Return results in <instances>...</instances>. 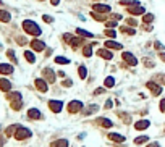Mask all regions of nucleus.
<instances>
[{"label": "nucleus", "mask_w": 165, "mask_h": 147, "mask_svg": "<svg viewBox=\"0 0 165 147\" xmlns=\"http://www.w3.org/2000/svg\"><path fill=\"white\" fill-rule=\"evenodd\" d=\"M63 40L68 42V44H70V42L73 40V36H71V34H63Z\"/></svg>", "instance_id": "nucleus-44"}, {"label": "nucleus", "mask_w": 165, "mask_h": 147, "mask_svg": "<svg viewBox=\"0 0 165 147\" xmlns=\"http://www.w3.org/2000/svg\"><path fill=\"white\" fill-rule=\"evenodd\" d=\"M117 24H118V21H117V19L105 21V26H107V27H112V29H115V27H117Z\"/></svg>", "instance_id": "nucleus-38"}, {"label": "nucleus", "mask_w": 165, "mask_h": 147, "mask_svg": "<svg viewBox=\"0 0 165 147\" xmlns=\"http://www.w3.org/2000/svg\"><path fill=\"white\" fill-rule=\"evenodd\" d=\"M154 19H155V16L152 15V13H144V15H142V23H144V24L154 23Z\"/></svg>", "instance_id": "nucleus-25"}, {"label": "nucleus", "mask_w": 165, "mask_h": 147, "mask_svg": "<svg viewBox=\"0 0 165 147\" xmlns=\"http://www.w3.org/2000/svg\"><path fill=\"white\" fill-rule=\"evenodd\" d=\"M83 44H84V39H81V36L80 37H73V40L70 42V45L73 47V50H76V47H80Z\"/></svg>", "instance_id": "nucleus-23"}, {"label": "nucleus", "mask_w": 165, "mask_h": 147, "mask_svg": "<svg viewBox=\"0 0 165 147\" xmlns=\"http://www.w3.org/2000/svg\"><path fill=\"white\" fill-rule=\"evenodd\" d=\"M147 141H149V137H147V136H139V137H136V139H134V144H138V145H139V144H144V142H147Z\"/></svg>", "instance_id": "nucleus-37"}, {"label": "nucleus", "mask_w": 165, "mask_h": 147, "mask_svg": "<svg viewBox=\"0 0 165 147\" xmlns=\"http://www.w3.org/2000/svg\"><path fill=\"white\" fill-rule=\"evenodd\" d=\"M104 45H105V48H110V50H121L123 48V45L117 40H107Z\"/></svg>", "instance_id": "nucleus-13"}, {"label": "nucleus", "mask_w": 165, "mask_h": 147, "mask_svg": "<svg viewBox=\"0 0 165 147\" xmlns=\"http://www.w3.org/2000/svg\"><path fill=\"white\" fill-rule=\"evenodd\" d=\"M83 108H84V105L81 100H71L67 107V110L70 113H80V111H83Z\"/></svg>", "instance_id": "nucleus-3"}, {"label": "nucleus", "mask_w": 165, "mask_h": 147, "mask_svg": "<svg viewBox=\"0 0 165 147\" xmlns=\"http://www.w3.org/2000/svg\"><path fill=\"white\" fill-rule=\"evenodd\" d=\"M97 57L104 58V60H112L113 53L110 52V48H99V50H97Z\"/></svg>", "instance_id": "nucleus-11"}, {"label": "nucleus", "mask_w": 165, "mask_h": 147, "mask_svg": "<svg viewBox=\"0 0 165 147\" xmlns=\"http://www.w3.org/2000/svg\"><path fill=\"white\" fill-rule=\"evenodd\" d=\"M92 11H97V13H102V15H105V13L110 11V5H105V3H96L92 5Z\"/></svg>", "instance_id": "nucleus-10"}, {"label": "nucleus", "mask_w": 165, "mask_h": 147, "mask_svg": "<svg viewBox=\"0 0 165 147\" xmlns=\"http://www.w3.org/2000/svg\"><path fill=\"white\" fill-rule=\"evenodd\" d=\"M7 55H8V57L11 58V61H13V63H16V58H15V52H13V50H7Z\"/></svg>", "instance_id": "nucleus-42"}, {"label": "nucleus", "mask_w": 165, "mask_h": 147, "mask_svg": "<svg viewBox=\"0 0 165 147\" xmlns=\"http://www.w3.org/2000/svg\"><path fill=\"white\" fill-rule=\"evenodd\" d=\"M154 81H155V82L159 81L160 84H165V74H155V76H154Z\"/></svg>", "instance_id": "nucleus-40"}, {"label": "nucleus", "mask_w": 165, "mask_h": 147, "mask_svg": "<svg viewBox=\"0 0 165 147\" xmlns=\"http://www.w3.org/2000/svg\"><path fill=\"white\" fill-rule=\"evenodd\" d=\"M120 31L125 32L126 36H134V34H136V29H134V27H131V26H121Z\"/></svg>", "instance_id": "nucleus-24"}, {"label": "nucleus", "mask_w": 165, "mask_h": 147, "mask_svg": "<svg viewBox=\"0 0 165 147\" xmlns=\"http://www.w3.org/2000/svg\"><path fill=\"white\" fill-rule=\"evenodd\" d=\"M154 47L157 48V50H163V45H162V42H159V40H155V42H154Z\"/></svg>", "instance_id": "nucleus-45"}, {"label": "nucleus", "mask_w": 165, "mask_h": 147, "mask_svg": "<svg viewBox=\"0 0 165 147\" xmlns=\"http://www.w3.org/2000/svg\"><path fill=\"white\" fill-rule=\"evenodd\" d=\"M78 74H80L81 79H86V76H88V69H86L84 65H80V68H78Z\"/></svg>", "instance_id": "nucleus-28"}, {"label": "nucleus", "mask_w": 165, "mask_h": 147, "mask_svg": "<svg viewBox=\"0 0 165 147\" xmlns=\"http://www.w3.org/2000/svg\"><path fill=\"white\" fill-rule=\"evenodd\" d=\"M42 76H44V79L50 84L55 82V71L52 68H44V71H42Z\"/></svg>", "instance_id": "nucleus-8"}, {"label": "nucleus", "mask_w": 165, "mask_h": 147, "mask_svg": "<svg viewBox=\"0 0 165 147\" xmlns=\"http://www.w3.org/2000/svg\"><path fill=\"white\" fill-rule=\"evenodd\" d=\"M55 63H59V65H68L70 60L67 57H55Z\"/></svg>", "instance_id": "nucleus-35"}, {"label": "nucleus", "mask_w": 165, "mask_h": 147, "mask_svg": "<svg viewBox=\"0 0 165 147\" xmlns=\"http://www.w3.org/2000/svg\"><path fill=\"white\" fill-rule=\"evenodd\" d=\"M83 55H84V57H91V55H92V45L89 44V45H84V48H83Z\"/></svg>", "instance_id": "nucleus-32"}, {"label": "nucleus", "mask_w": 165, "mask_h": 147, "mask_svg": "<svg viewBox=\"0 0 165 147\" xmlns=\"http://www.w3.org/2000/svg\"><path fill=\"white\" fill-rule=\"evenodd\" d=\"M0 73L2 74H11L13 73V66L8 63H0Z\"/></svg>", "instance_id": "nucleus-17"}, {"label": "nucleus", "mask_w": 165, "mask_h": 147, "mask_svg": "<svg viewBox=\"0 0 165 147\" xmlns=\"http://www.w3.org/2000/svg\"><path fill=\"white\" fill-rule=\"evenodd\" d=\"M126 10H128V13H130V15H134V16H136V15H144V13H146L144 6H141V3L126 6Z\"/></svg>", "instance_id": "nucleus-6"}, {"label": "nucleus", "mask_w": 165, "mask_h": 147, "mask_svg": "<svg viewBox=\"0 0 165 147\" xmlns=\"http://www.w3.org/2000/svg\"><path fill=\"white\" fill-rule=\"evenodd\" d=\"M126 24H130L131 27H134L136 24H138V21H136L134 18H128V19H126Z\"/></svg>", "instance_id": "nucleus-41"}, {"label": "nucleus", "mask_w": 165, "mask_h": 147, "mask_svg": "<svg viewBox=\"0 0 165 147\" xmlns=\"http://www.w3.org/2000/svg\"><path fill=\"white\" fill-rule=\"evenodd\" d=\"M41 2H44V0H41Z\"/></svg>", "instance_id": "nucleus-56"}, {"label": "nucleus", "mask_w": 165, "mask_h": 147, "mask_svg": "<svg viewBox=\"0 0 165 147\" xmlns=\"http://www.w3.org/2000/svg\"><path fill=\"white\" fill-rule=\"evenodd\" d=\"M23 29H24L26 34H31V36H36V37H39L42 34V29L39 27V24L34 23L33 19H24L23 21Z\"/></svg>", "instance_id": "nucleus-1"}, {"label": "nucleus", "mask_w": 165, "mask_h": 147, "mask_svg": "<svg viewBox=\"0 0 165 147\" xmlns=\"http://www.w3.org/2000/svg\"><path fill=\"white\" fill-rule=\"evenodd\" d=\"M147 147H160V145H159V144H157V142H150V144H149Z\"/></svg>", "instance_id": "nucleus-54"}, {"label": "nucleus", "mask_w": 165, "mask_h": 147, "mask_svg": "<svg viewBox=\"0 0 165 147\" xmlns=\"http://www.w3.org/2000/svg\"><path fill=\"white\" fill-rule=\"evenodd\" d=\"M104 92H105L104 87H97V89L94 90V95H100V94H104Z\"/></svg>", "instance_id": "nucleus-47"}, {"label": "nucleus", "mask_w": 165, "mask_h": 147, "mask_svg": "<svg viewBox=\"0 0 165 147\" xmlns=\"http://www.w3.org/2000/svg\"><path fill=\"white\" fill-rule=\"evenodd\" d=\"M31 48L36 52H42V50H46V44L42 40H37V39H33L31 40Z\"/></svg>", "instance_id": "nucleus-12"}, {"label": "nucleus", "mask_w": 165, "mask_h": 147, "mask_svg": "<svg viewBox=\"0 0 165 147\" xmlns=\"http://www.w3.org/2000/svg\"><path fill=\"white\" fill-rule=\"evenodd\" d=\"M7 99H8L10 102L11 100H18V99H21V94L20 92H10L8 95H7Z\"/></svg>", "instance_id": "nucleus-34"}, {"label": "nucleus", "mask_w": 165, "mask_h": 147, "mask_svg": "<svg viewBox=\"0 0 165 147\" xmlns=\"http://www.w3.org/2000/svg\"><path fill=\"white\" fill-rule=\"evenodd\" d=\"M28 118H29V120H41L42 113L37 108H29V110H28Z\"/></svg>", "instance_id": "nucleus-14"}, {"label": "nucleus", "mask_w": 165, "mask_h": 147, "mask_svg": "<svg viewBox=\"0 0 165 147\" xmlns=\"http://www.w3.org/2000/svg\"><path fill=\"white\" fill-rule=\"evenodd\" d=\"M42 19H44L46 23H52V21H54V18H52V16H49V15H44V16H42Z\"/></svg>", "instance_id": "nucleus-49"}, {"label": "nucleus", "mask_w": 165, "mask_h": 147, "mask_svg": "<svg viewBox=\"0 0 165 147\" xmlns=\"http://www.w3.org/2000/svg\"><path fill=\"white\" fill-rule=\"evenodd\" d=\"M118 116L123 120V123H131V116L128 113H125V111H118Z\"/></svg>", "instance_id": "nucleus-30"}, {"label": "nucleus", "mask_w": 165, "mask_h": 147, "mask_svg": "<svg viewBox=\"0 0 165 147\" xmlns=\"http://www.w3.org/2000/svg\"><path fill=\"white\" fill-rule=\"evenodd\" d=\"M34 86L37 90H41V92H47L49 90V86H47V81L46 79H42V78H37L34 81Z\"/></svg>", "instance_id": "nucleus-9"}, {"label": "nucleus", "mask_w": 165, "mask_h": 147, "mask_svg": "<svg viewBox=\"0 0 165 147\" xmlns=\"http://www.w3.org/2000/svg\"><path fill=\"white\" fill-rule=\"evenodd\" d=\"M91 16L94 18L96 21H105V16L102 15V13H97V11H92L91 13Z\"/></svg>", "instance_id": "nucleus-33"}, {"label": "nucleus", "mask_w": 165, "mask_h": 147, "mask_svg": "<svg viewBox=\"0 0 165 147\" xmlns=\"http://www.w3.org/2000/svg\"><path fill=\"white\" fill-rule=\"evenodd\" d=\"M3 142H5V139H3L2 136H0V147H2V145H3Z\"/></svg>", "instance_id": "nucleus-55"}, {"label": "nucleus", "mask_w": 165, "mask_h": 147, "mask_svg": "<svg viewBox=\"0 0 165 147\" xmlns=\"http://www.w3.org/2000/svg\"><path fill=\"white\" fill-rule=\"evenodd\" d=\"M0 89L3 90V92H8V90H11V82L8 79H0Z\"/></svg>", "instance_id": "nucleus-20"}, {"label": "nucleus", "mask_w": 165, "mask_h": 147, "mask_svg": "<svg viewBox=\"0 0 165 147\" xmlns=\"http://www.w3.org/2000/svg\"><path fill=\"white\" fill-rule=\"evenodd\" d=\"M50 3H52V5H55V6H57V5H59V3H60V0H50Z\"/></svg>", "instance_id": "nucleus-53"}, {"label": "nucleus", "mask_w": 165, "mask_h": 147, "mask_svg": "<svg viewBox=\"0 0 165 147\" xmlns=\"http://www.w3.org/2000/svg\"><path fill=\"white\" fill-rule=\"evenodd\" d=\"M104 86L105 87H113V86H115V78H113V76H107V78H105V81H104Z\"/></svg>", "instance_id": "nucleus-27"}, {"label": "nucleus", "mask_w": 165, "mask_h": 147, "mask_svg": "<svg viewBox=\"0 0 165 147\" xmlns=\"http://www.w3.org/2000/svg\"><path fill=\"white\" fill-rule=\"evenodd\" d=\"M150 126V121L149 120H139V121H136L134 123V128L138 129V131H144V129H147Z\"/></svg>", "instance_id": "nucleus-15"}, {"label": "nucleus", "mask_w": 165, "mask_h": 147, "mask_svg": "<svg viewBox=\"0 0 165 147\" xmlns=\"http://www.w3.org/2000/svg\"><path fill=\"white\" fill-rule=\"evenodd\" d=\"M146 86H147V89L150 90V94H152L154 97H157V95H160V94H162V86H160L159 82L149 81V82H146Z\"/></svg>", "instance_id": "nucleus-4"}, {"label": "nucleus", "mask_w": 165, "mask_h": 147, "mask_svg": "<svg viewBox=\"0 0 165 147\" xmlns=\"http://www.w3.org/2000/svg\"><path fill=\"white\" fill-rule=\"evenodd\" d=\"M99 110V105H96V103H92V105H89V107H86V108H83V115H92V113H96V111Z\"/></svg>", "instance_id": "nucleus-18"}, {"label": "nucleus", "mask_w": 165, "mask_h": 147, "mask_svg": "<svg viewBox=\"0 0 165 147\" xmlns=\"http://www.w3.org/2000/svg\"><path fill=\"white\" fill-rule=\"evenodd\" d=\"M24 58H26V61H29V63H34V61H36L34 53L29 52V50H26V52H24Z\"/></svg>", "instance_id": "nucleus-31"}, {"label": "nucleus", "mask_w": 165, "mask_h": 147, "mask_svg": "<svg viewBox=\"0 0 165 147\" xmlns=\"http://www.w3.org/2000/svg\"><path fill=\"white\" fill-rule=\"evenodd\" d=\"M112 19H121V15H118V13H117V15H112Z\"/></svg>", "instance_id": "nucleus-51"}, {"label": "nucleus", "mask_w": 165, "mask_h": 147, "mask_svg": "<svg viewBox=\"0 0 165 147\" xmlns=\"http://www.w3.org/2000/svg\"><path fill=\"white\" fill-rule=\"evenodd\" d=\"M78 36H81V37H89V39H92L94 37V34L92 32H89V31H84V29H81V27H76V31H75Z\"/></svg>", "instance_id": "nucleus-21"}, {"label": "nucleus", "mask_w": 165, "mask_h": 147, "mask_svg": "<svg viewBox=\"0 0 165 147\" xmlns=\"http://www.w3.org/2000/svg\"><path fill=\"white\" fill-rule=\"evenodd\" d=\"M50 147H68V141L67 139H57V141L50 142Z\"/></svg>", "instance_id": "nucleus-22"}, {"label": "nucleus", "mask_w": 165, "mask_h": 147, "mask_svg": "<svg viewBox=\"0 0 165 147\" xmlns=\"http://www.w3.org/2000/svg\"><path fill=\"white\" fill-rule=\"evenodd\" d=\"M159 108H160L162 113H165V99H162V100H160V103H159Z\"/></svg>", "instance_id": "nucleus-48"}, {"label": "nucleus", "mask_w": 165, "mask_h": 147, "mask_svg": "<svg viewBox=\"0 0 165 147\" xmlns=\"http://www.w3.org/2000/svg\"><path fill=\"white\" fill-rule=\"evenodd\" d=\"M144 65H146L147 68H154V66H155V63H154V61H150V60H144Z\"/></svg>", "instance_id": "nucleus-46"}, {"label": "nucleus", "mask_w": 165, "mask_h": 147, "mask_svg": "<svg viewBox=\"0 0 165 147\" xmlns=\"http://www.w3.org/2000/svg\"><path fill=\"white\" fill-rule=\"evenodd\" d=\"M159 58H160L162 61H165V52H160V53H159Z\"/></svg>", "instance_id": "nucleus-52"}, {"label": "nucleus", "mask_w": 165, "mask_h": 147, "mask_svg": "<svg viewBox=\"0 0 165 147\" xmlns=\"http://www.w3.org/2000/svg\"><path fill=\"white\" fill-rule=\"evenodd\" d=\"M10 19H11V16H10V13H8V11L0 10V21H2V23H8Z\"/></svg>", "instance_id": "nucleus-26"}, {"label": "nucleus", "mask_w": 165, "mask_h": 147, "mask_svg": "<svg viewBox=\"0 0 165 147\" xmlns=\"http://www.w3.org/2000/svg\"><path fill=\"white\" fill-rule=\"evenodd\" d=\"M62 86H65V87H71V86H73V81H71V79H65V81H62Z\"/></svg>", "instance_id": "nucleus-43"}, {"label": "nucleus", "mask_w": 165, "mask_h": 147, "mask_svg": "<svg viewBox=\"0 0 165 147\" xmlns=\"http://www.w3.org/2000/svg\"><path fill=\"white\" fill-rule=\"evenodd\" d=\"M107 136H109V139L113 142H125V136L118 134V132H109Z\"/></svg>", "instance_id": "nucleus-16"}, {"label": "nucleus", "mask_w": 165, "mask_h": 147, "mask_svg": "<svg viewBox=\"0 0 165 147\" xmlns=\"http://www.w3.org/2000/svg\"><path fill=\"white\" fill-rule=\"evenodd\" d=\"M49 108L54 111V113H60L63 110V102L62 100H49Z\"/></svg>", "instance_id": "nucleus-7"}, {"label": "nucleus", "mask_w": 165, "mask_h": 147, "mask_svg": "<svg viewBox=\"0 0 165 147\" xmlns=\"http://www.w3.org/2000/svg\"><path fill=\"white\" fill-rule=\"evenodd\" d=\"M104 34L107 37H110V39H115L117 37V32H115V29H112V27H107V29L104 31Z\"/></svg>", "instance_id": "nucleus-29"}, {"label": "nucleus", "mask_w": 165, "mask_h": 147, "mask_svg": "<svg viewBox=\"0 0 165 147\" xmlns=\"http://www.w3.org/2000/svg\"><path fill=\"white\" fill-rule=\"evenodd\" d=\"M31 134H33L31 129L24 128V126H18L16 131H15V139H18V141H24V139L31 137Z\"/></svg>", "instance_id": "nucleus-2"}, {"label": "nucleus", "mask_w": 165, "mask_h": 147, "mask_svg": "<svg viewBox=\"0 0 165 147\" xmlns=\"http://www.w3.org/2000/svg\"><path fill=\"white\" fill-rule=\"evenodd\" d=\"M105 108H112V100H107L105 102Z\"/></svg>", "instance_id": "nucleus-50"}, {"label": "nucleus", "mask_w": 165, "mask_h": 147, "mask_svg": "<svg viewBox=\"0 0 165 147\" xmlns=\"http://www.w3.org/2000/svg\"><path fill=\"white\" fill-rule=\"evenodd\" d=\"M16 128H18V124H13V126H10L8 129H7V136H15V131H16Z\"/></svg>", "instance_id": "nucleus-39"}, {"label": "nucleus", "mask_w": 165, "mask_h": 147, "mask_svg": "<svg viewBox=\"0 0 165 147\" xmlns=\"http://www.w3.org/2000/svg\"><path fill=\"white\" fill-rule=\"evenodd\" d=\"M121 58H123V61L128 63L130 66H136V65H138V58H136L131 52H123V53H121Z\"/></svg>", "instance_id": "nucleus-5"}, {"label": "nucleus", "mask_w": 165, "mask_h": 147, "mask_svg": "<svg viewBox=\"0 0 165 147\" xmlns=\"http://www.w3.org/2000/svg\"><path fill=\"white\" fill-rule=\"evenodd\" d=\"M21 105H23V100L18 99V100H11V108L13 110H20L21 108Z\"/></svg>", "instance_id": "nucleus-36"}, {"label": "nucleus", "mask_w": 165, "mask_h": 147, "mask_svg": "<svg viewBox=\"0 0 165 147\" xmlns=\"http://www.w3.org/2000/svg\"><path fill=\"white\" fill-rule=\"evenodd\" d=\"M97 123L102 126V128H112L113 126V121L109 120V118H97Z\"/></svg>", "instance_id": "nucleus-19"}]
</instances>
